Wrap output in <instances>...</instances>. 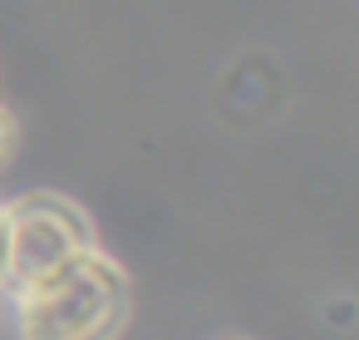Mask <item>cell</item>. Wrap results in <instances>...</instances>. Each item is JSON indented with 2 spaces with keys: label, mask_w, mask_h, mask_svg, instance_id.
Returning <instances> with one entry per match:
<instances>
[{
  "label": "cell",
  "mask_w": 359,
  "mask_h": 340,
  "mask_svg": "<svg viewBox=\"0 0 359 340\" xmlns=\"http://www.w3.org/2000/svg\"><path fill=\"white\" fill-rule=\"evenodd\" d=\"M11 306L20 340H118L128 320V276L104 247H89L69 266L15 291Z\"/></svg>",
  "instance_id": "obj_1"
},
{
  "label": "cell",
  "mask_w": 359,
  "mask_h": 340,
  "mask_svg": "<svg viewBox=\"0 0 359 340\" xmlns=\"http://www.w3.org/2000/svg\"><path fill=\"white\" fill-rule=\"evenodd\" d=\"M99 247L89 212L65 192H25L0 202V296H15L40 276Z\"/></svg>",
  "instance_id": "obj_2"
}]
</instances>
